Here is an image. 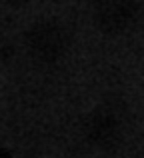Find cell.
<instances>
[{
	"label": "cell",
	"instance_id": "obj_1",
	"mask_svg": "<svg viewBox=\"0 0 144 158\" xmlns=\"http://www.w3.org/2000/svg\"><path fill=\"white\" fill-rule=\"evenodd\" d=\"M26 46L34 58L42 62H54L66 52L68 46L66 30L54 22L36 24L26 34Z\"/></svg>",
	"mask_w": 144,
	"mask_h": 158
},
{
	"label": "cell",
	"instance_id": "obj_4",
	"mask_svg": "<svg viewBox=\"0 0 144 158\" xmlns=\"http://www.w3.org/2000/svg\"><path fill=\"white\" fill-rule=\"evenodd\" d=\"M8 4H26L28 0H6Z\"/></svg>",
	"mask_w": 144,
	"mask_h": 158
},
{
	"label": "cell",
	"instance_id": "obj_2",
	"mask_svg": "<svg viewBox=\"0 0 144 158\" xmlns=\"http://www.w3.org/2000/svg\"><path fill=\"white\" fill-rule=\"evenodd\" d=\"M138 18L132 0H96V22L108 34L130 30Z\"/></svg>",
	"mask_w": 144,
	"mask_h": 158
},
{
	"label": "cell",
	"instance_id": "obj_3",
	"mask_svg": "<svg viewBox=\"0 0 144 158\" xmlns=\"http://www.w3.org/2000/svg\"><path fill=\"white\" fill-rule=\"evenodd\" d=\"M120 134V120L110 108H98L86 120V136L98 146H110Z\"/></svg>",
	"mask_w": 144,
	"mask_h": 158
}]
</instances>
